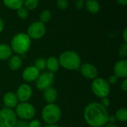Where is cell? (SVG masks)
<instances>
[{
  "instance_id": "cell-28",
  "label": "cell",
  "mask_w": 127,
  "mask_h": 127,
  "mask_svg": "<svg viewBox=\"0 0 127 127\" xmlns=\"http://www.w3.org/2000/svg\"><path fill=\"white\" fill-rule=\"evenodd\" d=\"M118 77L114 74V75H112L111 76H109V80H108L107 82H109V84L115 85V83H117V82H118Z\"/></svg>"
},
{
  "instance_id": "cell-14",
  "label": "cell",
  "mask_w": 127,
  "mask_h": 127,
  "mask_svg": "<svg viewBox=\"0 0 127 127\" xmlns=\"http://www.w3.org/2000/svg\"><path fill=\"white\" fill-rule=\"evenodd\" d=\"M4 104L5 106L8 109H13L15 108L18 105V99L16 97V94L13 92H7L4 94L3 98Z\"/></svg>"
},
{
  "instance_id": "cell-37",
  "label": "cell",
  "mask_w": 127,
  "mask_h": 127,
  "mask_svg": "<svg viewBox=\"0 0 127 127\" xmlns=\"http://www.w3.org/2000/svg\"><path fill=\"white\" fill-rule=\"evenodd\" d=\"M3 29H4V22L2 19L0 17V33L3 31Z\"/></svg>"
},
{
  "instance_id": "cell-8",
  "label": "cell",
  "mask_w": 127,
  "mask_h": 127,
  "mask_svg": "<svg viewBox=\"0 0 127 127\" xmlns=\"http://www.w3.org/2000/svg\"><path fill=\"white\" fill-rule=\"evenodd\" d=\"M46 31L45 25L41 22H34L28 28V35L32 39H39L42 37Z\"/></svg>"
},
{
  "instance_id": "cell-20",
  "label": "cell",
  "mask_w": 127,
  "mask_h": 127,
  "mask_svg": "<svg viewBox=\"0 0 127 127\" xmlns=\"http://www.w3.org/2000/svg\"><path fill=\"white\" fill-rule=\"evenodd\" d=\"M4 4L10 9L18 10L23 5L24 0H2Z\"/></svg>"
},
{
  "instance_id": "cell-30",
  "label": "cell",
  "mask_w": 127,
  "mask_h": 127,
  "mask_svg": "<svg viewBox=\"0 0 127 127\" xmlns=\"http://www.w3.org/2000/svg\"><path fill=\"white\" fill-rule=\"evenodd\" d=\"M14 127H28V124L23 120L17 121Z\"/></svg>"
},
{
  "instance_id": "cell-6",
  "label": "cell",
  "mask_w": 127,
  "mask_h": 127,
  "mask_svg": "<svg viewBox=\"0 0 127 127\" xmlns=\"http://www.w3.org/2000/svg\"><path fill=\"white\" fill-rule=\"evenodd\" d=\"M15 113L17 117L23 121L32 119L36 113L33 106L28 103H20L16 106Z\"/></svg>"
},
{
  "instance_id": "cell-13",
  "label": "cell",
  "mask_w": 127,
  "mask_h": 127,
  "mask_svg": "<svg viewBox=\"0 0 127 127\" xmlns=\"http://www.w3.org/2000/svg\"><path fill=\"white\" fill-rule=\"evenodd\" d=\"M115 75L118 78H126L127 76V61L124 59L118 61L114 67Z\"/></svg>"
},
{
  "instance_id": "cell-29",
  "label": "cell",
  "mask_w": 127,
  "mask_h": 127,
  "mask_svg": "<svg viewBox=\"0 0 127 127\" xmlns=\"http://www.w3.org/2000/svg\"><path fill=\"white\" fill-rule=\"evenodd\" d=\"M28 127H42V124L39 121L33 120L28 124Z\"/></svg>"
},
{
  "instance_id": "cell-16",
  "label": "cell",
  "mask_w": 127,
  "mask_h": 127,
  "mask_svg": "<svg viewBox=\"0 0 127 127\" xmlns=\"http://www.w3.org/2000/svg\"><path fill=\"white\" fill-rule=\"evenodd\" d=\"M22 64V58L17 55H13L9 58L8 61V66L10 70H19Z\"/></svg>"
},
{
  "instance_id": "cell-1",
  "label": "cell",
  "mask_w": 127,
  "mask_h": 127,
  "mask_svg": "<svg viewBox=\"0 0 127 127\" xmlns=\"http://www.w3.org/2000/svg\"><path fill=\"white\" fill-rule=\"evenodd\" d=\"M84 119L92 127H103L108 123L109 114L100 103L93 102L84 109Z\"/></svg>"
},
{
  "instance_id": "cell-18",
  "label": "cell",
  "mask_w": 127,
  "mask_h": 127,
  "mask_svg": "<svg viewBox=\"0 0 127 127\" xmlns=\"http://www.w3.org/2000/svg\"><path fill=\"white\" fill-rule=\"evenodd\" d=\"M84 5H86V10L91 13L95 14L100 10V4L97 0H86Z\"/></svg>"
},
{
  "instance_id": "cell-34",
  "label": "cell",
  "mask_w": 127,
  "mask_h": 127,
  "mask_svg": "<svg viewBox=\"0 0 127 127\" xmlns=\"http://www.w3.org/2000/svg\"><path fill=\"white\" fill-rule=\"evenodd\" d=\"M116 121H117V119H116V117L115 115H109L108 122H110V124H113Z\"/></svg>"
},
{
  "instance_id": "cell-36",
  "label": "cell",
  "mask_w": 127,
  "mask_h": 127,
  "mask_svg": "<svg viewBox=\"0 0 127 127\" xmlns=\"http://www.w3.org/2000/svg\"><path fill=\"white\" fill-rule=\"evenodd\" d=\"M116 1L121 5H126L127 4V0H116Z\"/></svg>"
},
{
  "instance_id": "cell-26",
  "label": "cell",
  "mask_w": 127,
  "mask_h": 127,
  "mask_svg": "<svg viewBox=\"0 0 127 127\" xmlns=\"http://www.w3.org/2000/svg\"><path fill=\"white\" fill-rule=\"evenodd\" d=\"M118 53H119V56L121 58H125L127 55V43H123L121 46L120 49L118 50Z\"/></svg>"
},
{
  "instance_id": "cell-33",
  "label": "cell",
  "mask_w": 127,
  "mask_h": 127,
  "mask_svg": "<svg viewBox=\"0 0 127 127\" xmlns=\"http://www.w3.org/2000/svg\"><path fill=\"white\" fill-rule=\"evenodd\" d=\"M121 87V89H122L124 91H127V79H125L122 82Z\"/></svg>"
},
{
  "instance_id": "cell-31",
  "label": "cell",
  "mask_w": 127,
  "mask_h": 127,
  "mask_svg": "<svg viewBox=\"0 0 127 127\" xmlns=\"http://www.w3.org/2000/svg\"><path fill=\"white\" fill-rule=\"evenodd\" d=\"M104 108H107L108 106H109L110 105V100L107 98V97H105V98H102V101H101V103H100Z\"/></svg>"
},
{
  "instance_id": "cell-15",
  "label": "cell",
  "mask_w": 127,
  "mask_h": 127,
  "mask_svg": "<svg viewBox=\"0 0 127 127\" xmlns=\"http://www.w3.org/2000/svg\"><path fill=\"white\" fill-rule=\"evenodd\" d=\"M43 98L48 103H54L57 99V91L53 87H49L44 90Z\"/></svg>"
},
{
  "instance_id": "cell-7",
  "label": "cell",
  "mask_w": 127,
  "mask_h": 127,
  "mask_svg": "<svg viewBox=\"0 0 127 127\" xmlns=\"http://www.w3.org/2000/svg\"><path fill=\"white\" fill-rule=\"evenodd\" d=\"M17 121L15 112L8 108L0 110V127H14Z\"/></svg>"
},
{
  "instance_id": "cell-19",
  "label": "cell",
  "mask_w": 127,
  "mask_h": 127,
  "mask_svg": "<svg viewBox=\"0 0 127 127\" xmlns=\"http://www.w3.org/2000/svg\"><path fill=\"white\" fill-rule=\"evenodd\" d=\"M12 56V49L5 43L0 44V60H7Z\"/></svg>"
},
{
  "instance_id": "cell-5",
  "label": "cell",
  "mask_w": 127,
  "mask_h": 127,
  "mask_svg": "<svg viewBox=\"0 0 127 127\" xmlns=\"http://www.w3.org/2000/svg\"><path fill=\"white\" fill-rule=\"evenodd\" d=\"M93 93L100 98H105L110 94L111 88L109 82L103 78H96L92 84Z\"/></svg>"
},
{
  "instance_id": "cell-23",
  "label": "cell",
  "mask_w": 127,
  "mask_h": 127,
  "mask_svg": "<svg viewBox=\"0 0 127 127\" xmlns=\"http://www.w3.org/2000/svg\"><path fill=\"white\" fill-rule=\"evenodd\" d=\"M51 13L48 10H45L39 15V19H40L39 22L45 24L48 22L51 19Z\"/></svg>"
},
{
  "instance_id": "cell-17",
  "label": "cell",
  "mask_w": 127,
  "mask_h": 127,
  "mask_svg": "<svg viewBox=\"0 0 127 127\" xmlns=\"http://www.w3.org/2000/svg\"><path fill=\"white\" fill-rule=\"evenodd\" d=\"M60 66L59 61L55 57H50L48 60H46V67L52 73H56L59 70Z\"/></svg>"
},
{
  "instance_id": "cell-27",
  "label": "cell",
  "mask_w": 127,
  "mask_h": 127,
  "mask_svg": "<svg viewBox=\"0 0 127 127\" xmlns=\"http://www.w3.org/2000/svg\"><path fill=\"white\" fill-rule=\"evenodd\" d=\"M57 7L61 10H65L68 6V2L67 0H57Z\"/></svg>"
},
{
  "instance_id": "cell-9",
  "label": "cell",
  "mask_w": 127,
  "mask_h": 127,
  "mask_svg": "<svg viewBox=\"0 0 127 127\" xmlns=\"http://www.w3.org/2000/svg\"><path fill=\"white\" fill-rule=\"evenodd\" d=\"M54 80V74L51 72H45L39 74L36 80V86L38 89L44 91L51 86Z\"/></svg>"
},
{
  "instance_id": "cell-12",
  "label": "cell",
  "mask_w": 127,
  "mask_h": 127,
  "mask_svg": "<svg viewBox=\"0 0 127 127\" xmlns=\"http://www.w3.org/2000/svg\"><path fill=\"white\" fill-rule=\"evenodd\" d=\"M39 75V70L36 69L34 66H29L25 68L22 73V79L28 82H31L36 81Z\"/></svg>"
},
{
  "instance_id": "cell-10",
  "label": "cell",
  "mask_w": 127,
  "mask_h": 127,
  "mask_svg": "<svg viewBox=\"0 0 127 127\" xmlns=\"http://www.w3.org/2000/svg\"><path fill=\"white\" fill-rule=\"evenodd\" d=\"M16 95L19 101L26 103L30 100L32 95V88L29 85L22 84L18 88Z\"/></svg>"
},
{
  "instance_id": "cell-40",
  "label": "cell",
  "mask_w": 127,
  "mask_h": 127,
  "mask_svg": "<svg viewBox=\"0 0 127 127\" xmlns=\"http://www.w3.org/2000/svg\"><path fill=\"white\" fill-rule=\"evenodd\" d=\"M81 1H84V0H81Z\"/></svg>"
},
{
  "instance_id": "cell-24",
  "label": "cell",
  "mask_w": 127,
  "mask_h": 127,
  "mask_svg": "<svg viewBox=\"0 0 127 127\" xmlns=\"http://www.w3.org/2000/svg\"><path fill=\"white\" fill-rule=\"evenodd\" d=\"M34 67L39 70H43L46 67V60L44 58H38L34 63Z\"/></svg>"
},
{
  "instance_id": "cell-39",
  "label": "cell",
  "mask_w": 127,
  "mask_h": 127,
  "mask_svg": "<svg viewBox=\"0 0 127 127\" xmlns=\"http://www.w3.org/2000/svg\"><path fill=\"white\" fill-rule=\"evenodd\" d=\"M44 127H59V126H57V125H56V124H48V125L45 126Z\"/></svg>"
},
{
  "instance_id": "cell-35",
  "label": "cell",
  "mask_w": 127,
  "mask_h": 127,
  "mask_svg": "<svg viewBox=\"0 0 127 127\" xmlns=\"http://www.w3.org/2000/svg\"><path fill=\"white\" fill-rule=\"evenodd\" d=\"M123 38H124V43H127V29L125 28L124 31V33H123Z\"/></svg>"
},
{
  "instance_id": "cell-32",
  "label": "cell",
  "mask_w": 127,
  "mask_h": 127,
  "mask_svg": "<svg viewBox=\"0 0 127 127\" xmlns=\"http://www.w3.org/2000/svg\"><path fill=\"white\" fill-rule=\"evenodd\" d=\"M75 7L77 10H80L82 9L83 7H84V2L83 1H81V0H77L76 2H75Z\"/></svg>"
},
{
  "instance_id": "cell-21",
  "label": "cell",
  "mask_w": 127,
  "mask_h": 127,
  "mask_svg": "<svg viewBox=\"0 0 127 127\" xmlns=\"http://www.w3.org/2000/svg\"><path fill=\"white\" fill-rule=\"evenodd\" d=\"M116 119L121 122H126L127 120V110L126 108H121L118 110L115 115Z\"/></svg>"
},
{
  "instance_id": "cell-3",
  "label": "cell",
  "mask_w": 127,
  "mask_h": 127,
  "mask_svg": "<svg viewBox=\"0 0 127 127\" xmlns=\"http://www.w3.org/2000/svg\"><path fill=\"white\" fill-rule=\"evenodd\" d=\"M58 61L60 66L70 70H77L81 64L80 55L74 51H66L63 52Z\"/></svg>"
},
{
  "instance_id": "cell-4",
  "label": "cell",
  "mask_w": 127,
  "mask_h": 127,
  "mask_svg": "<svg viewBox=\"0 0 127 127\" xmlns=\"http://www.w3.org/2000/svg\"><path fill=\"white\" fill-rule=\"evenodd\" d=\"M61 118V110L60 107L51 103L46 105L42 111V118L48 124H55Z\"/></svg>"
},
{
  "instance_id": "cell-25",
  "label": "cell",
  "mask_w": 127,
  "mask_h": 127,
  "mask_svg": "<svg viewBox=\"0 0 127 127\" xmlns=\"http://www.w3.org/2000/svg\"><path fill=\"white\" fill-rule=\"evenodd\" d=\"M17 16L20 18V19H25L28 17V10L25 9V7H22L20 8H19L17 10Z\"/></svg>"
},
{
  "instance_id": "cell-11",
  "label": "cell",
  "mask_w": 127,
  "mask_h": 127,
  "mask_svg": "<svg viewBox=\"0 0 127 127\" xmlns=\"http://www.w3.org/2000/svg\"><path fill=\"white\" fill-rule=\"evenodd\" d=\"M80 72L82 75L88 79H95L97 76V67L92 64H84L80 65Z\"/></svg>"
},
{
  "instance_id": "cell-2",
  "label": "cell",
  "mask_w": 127,
  "mask_h": 127,
  "mask_svg": "<svg viewBox=\"0 0 127 127\" xmlns=\"http://www.w3.org/2000/svg\"><path fill=\"white\" fill-rule=\"evenodd\" d=\"M31 38L25 33H18L14 35L10 41L12 51L19 55L25 54L31 47Z\"/></svg>"
},
{
  "instance_id": "cell-22",
  "label": "cell",
  "mask_w": 127,
  "mask_h": 127,
  "mask_svg": "<svg viewBox=\"0 0 127 127\" xmlns=\"http://www.w3.org/2000/svg\"><path fill=\"white\" fill-rule=\"evenodd\" d=\"M39 4V0H24L23 5L27 10H34Z\"/></svg>"
},
{
  "instance_id": "cell-38",
  "label": "cell",
  "mask_w": 127,
  "mask_h": 127,
  "mask_svg": "<svg viewBox=\"0 0 127 127\" xmlns=\"http://www.w3.org/2000/svg\"><path fill=\"white\" fill-rule=\"evenodd\" d=\"M106 127H118V126H116L115 124H106Z\"/></svg>"
}]
</instances>
